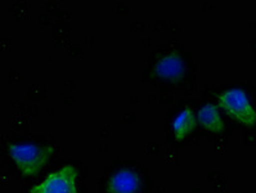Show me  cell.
<instances>
[{
	"label": "cell",
	"mask_w": 256,
	"mask_h": 193,
	"mask_svg": "<svg viewBox=\"0 0 256 193\" xmlns=\"http://www.w3.org/2000/svg\"><path fill=\"white\" fill-rule=\"evenodd\" d=\"M8 152L12 160L14 161L16 166L26 176H34L42 172L53 154L49 147L35 144V143L10 144L8 147Z\"/></svg>",
	"instance_id": "1"
},
{
	"label": "cell",
	"mask_w": 256,
	"mask_h": 193,
	"mask_svg": "<svg viewBox=\"0 0 256 193\" xmlns=\"http://www.w3.org/2000/svg\"><path fill=\"white\" fill-rule=\"evenodd\" d=\"M220 107L240 124L246 126L256 125V111L250 102V98L240 88H230L219 96Z\"/></svg>",
	"instance_id": "2"
},
{
	"label": "cell",
	"mask_w": 256,
	"mask_h": 193,
	"mask_svg": "<svg viewBox=\"0 0 256 193\" xmlns=\"http://www.w3.org/2000/svg\"><path fill=\"white\" fill-rule=\"evenodd\" d=\"M78 172L72 165H64L49 174L40 184L34 186L30 193H78L76 188Z\"/></svg>",
	"instance_id": "3"
},
{
	"label": "cell",
	"mask_w": 256,
	"mask_h": 193,
	"mask_svg": "<svg viewBox=\"0 0 256 193\" xmlns=\"http://www.w3.org/2000/svg\"><path fill=\"white\" fill-rule=\"evenodd\" d=\"M139 190H140V178L133 170H118L110 178V193H139Z\"/></svg>",
	"instance_id": "4"
},
{
	"label": "cell",
	"mask_w": 256,
	"mask_h": 193,
	"mask_svg": "<svg viewBox=\"0 0 256 193\" xmlns=\"http://www.w3.org/2000/svg\"><path fill=\"white\" fill-rule=\"evenodd\" d=\"M187 67L183 60L176 54H169L161 58L154 66V72L157 76L166 80H179L186 75Z\"/></svg>",
	"instance_id": "5"
},
{
	"label": "cell",
	"mask_w": 256,
	"mask_h": 193,
	"mask_svg": "<svg viewBox=\"0 0 256 193\" xmlns=\"http://www.w3.org/2000/svg\"><path fill=\"white\" fill-rule=\"evenodd\" d=\"M197 121L202 128L214 134L223 133L226 129L224 121L220 116L219 108L212 103H206L197 112Z\"/></svg>",
	"instance_id": "6"
},
{
	"label": "cell",
	"mask_w": 256,
	"mask_h": 193,
	"mask_svg": "<svg viewBox=\"0 0 256 193\" xmlns=\"http://www.w3.org/2000/svg\"><path fill=\"white\" fill-rule=\"evenodd\" d=\"M198 121H197V116L194 115V112L190 108H184L179 112V115L174 118L172 121V133H174V138L182 142L187 138L193 130L196 129Z\"/></svg>",
	"instance_id": "7"
}]
</instances>
